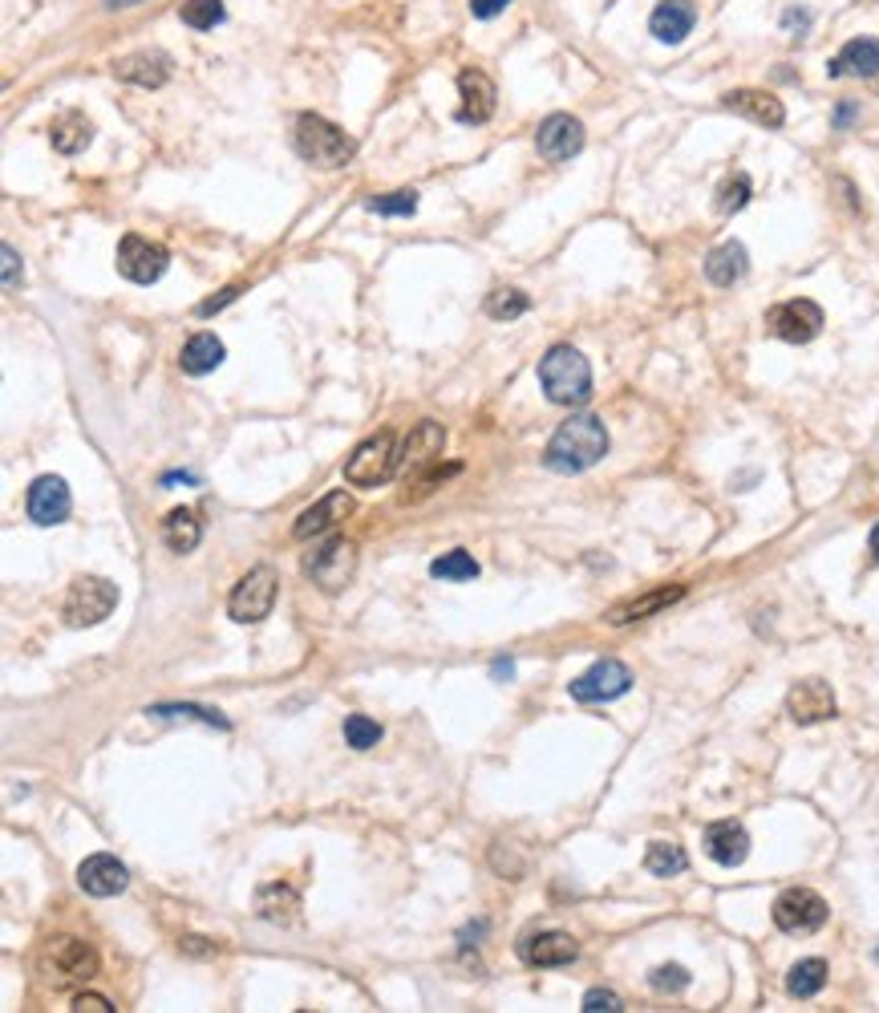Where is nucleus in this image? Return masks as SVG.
<instances>
[{
  "label": "nucleus",
  "instance_id": "nucleus-1",
  "mask_svg": "<svg viewBox=\"0 0 879 1013\" xmlns=\"http://www.w3.org/2000/svg\"><path fill=\"white\" fill-rule=\"evenodd\" d=\"M604 454H608V430H604V422H600L596 413H575V418H568L551 434L544 463L551 470H560V475H580V470L596 467Z\"/></svg>",
  "mask_w": 879,
  "mask_h": 1013
},
{
  "label": "nucleus",
  "instance_id": "nucleus-2",
  "mask_svg": "<svg viewBox=\"0 0 879 1013\" xmlns=\"http://www.w3.org/2000/svg\"><path fill=\"white\" fill-rule=\"evenodd\" d=\"M102 960H98V948L81 936H54L45 941V948L37 953V974L45 986L54 989H73L94 981Z\"/></svg>",
  "mask_w": 879,
  "mask_h": 1013
},
{
  "label": "nucleus",
  "instance_id": "nucleus-3",
  "mask_svg": "<svg viewBox=\"0 0 879 1013\" xmlns=\"http://www.w3.org/2000/svg\"><path fill=\"white\" fill-rule=\"evenodd\" d=\"M539 386L556 406H584L592 398V365L572 345L547 349L539 357Z\"/></svg>",
  "mask_w": 879,
  "mask_h": 1013
},
{
  "label": "nucleus",
  "instance_id": "nucleus-4",
  "mask_svg": "<svg viewBox=\"0 0 879 1013\" xmlns=\"http://www.w3.org/2000/svg\"><path fill=\"white\" fill-rule=\"evenodd\" d=\"M296 150H300V159L320 167V171H336L353 159L357 147L336 122L320 118V114H300L296 118Z\"/></svg>",
  "mask_w": 879,
  "mask_h": 1013
},
{
  "label": "nucleus",
  "instance_id": "nucleus-5",
  "mask_svg": "<svg viewBox=\"0 0 879 1013\" xmlns=\"http://www.w3.org/2000/svg\"><path fill=\"white\" fill-rule=\"evenodd\" d=\"M114 608H118V584H110L102 576H78L66 592L61 616H66L69 628H90L102 625Z\"/></svg>",
  "mask_w": 879,
  "mask_h": 1013
},
{
  "label": "nucleus",
  "instance_id": "nucleus-6",
  "mask_svg": "<svg viewBox=\"0 0 879 1013\" xmlns=\"http://www.w3.org/2000/svg\"><path fill=\"white\" fill-rule=\"evenodd\" d=\"M276 596H281V576L272 572L267 564H260V568H252L240 584L231 588V596H227V613H231L236 625H260V621L272 613Z\"/></svg>",
  "mask_w": 879,
  "mask_h": 1013
},
{
  "label": "nucleus",
  "instance_id": "nucleus-7",
  "mask_svg": "<svg viewBox=\"0 0 879 1013\" xmlns=\"http://www.w3.org/2000/svg\"><path fill=\"white\" fill-rule=\"evenodd\" d=\"M305 576L324 592H341V588L357 576V544L345 535H333L305 556Z\"/></svg>",
  "mask_w": 879,
  "mask_h": 1013
},
{
  "label": "nucleus",
  "instance_id": "nucleus-8",
  "mask_svg": "<svg viewBox=\"0 0 879 1013\" xmlns=\"http://www.w3.org/2000/svg\"><path fill=\"white\" fill-rule=\"evenodd\" d=\"M398 475V446H393V430H381L374 439H365L357 451L349 454L345 482L353 487H381L386 479Z\"/></svg>",
  "mask_w": 879,
  "mask_h": 1013
},
{
  "label": "nucleus",
  "instance_id": "nucleus-9",
  "mask_svg": "<svg viewBox=\"0 0 879 1013\" xmlns=\"http://www.w3.org/2000/svg\"><path fill=\"white\" fill-rule=\"evenodd\" d=\"M770 917L783 933H819L826 924V917H831V908H826L823 896L811 892V888H786V892L774 900Z\"/></svg>",
  "mask_w": 879,
  "mask_h": 1013
},
{
  "label": "nucleus",
  "instance_id": "nucleus-10",
  "mask_svg": "<svg viewBox=\"0 0 879 1013\" xmlns=\"http://www.w3.org/2000/svg\"><path fill=\"white\" fill-rule=\"evenodd\" d=\"M766 329L778 341L807 345V341H814V337L823 333V308L814 305V300H807V296H795V300H786V305L766 312Z\"/></svg>",
  "mask_w": 879,
  "mask_h": 1013
},
{
  "label": "nucleus",
  "instance_id": "nucleus-11",
  "mask_svg": "<svg viewBox=\"0 0 879 1013\" xmlns=\"http://www.w3.org/2000/svg\"><path fill=\"white\" fill-rule=\"evenodd\" d=\"M118 272L126 276L130 284H155L167 272V264H171V255H167V248L155 240H147V236H138V231H130V236H122L118 243Z\"/></svg>",
  "mask_w": 879,
  "mask_h": 1013
},
{
  "label": "nucleus",
  "instance_id": "nucleus-12",
  "mask_svg": "<svg viewBox=\"0 0 879 1013\" xmlns=\"http://www.w3.org/2000/svg\"><path fill=\"white\" fill-rule=\"evenodd\" d=\"M628 690H632V669L625 665V661H596V665L587 669V673H580V678L572 681V697L575 702H584V706H592V702H616V697H625Z\"/></svg>",
  "mask_w": 879,
  "mask_h": 1013
},
{
  "label": "nucleus",
  "instance_id": "nucleus-13",
  "mask_svg": "<svg viewBox=\"0 0 879 1013\" xmlns=\"http://www.w3.org/2000/svg\"><path fill=\"white\" fill-rule=\"evenodd\" d=\"M535 150L547 162H568L572 155H580L584 150V126H580V118H572V114L544 118L539 130H535Z\"/></svg>",
  "mask_w": 879,
  "mask_h": 1013
},
{
  "label": "nucleus",
  "instance_id": "nucleus-14",
  "mask_svg": "<svg viewBox=\"0 0 879 1013\" xmlns=\"http://www.w3.org/2000/svg\"><path fill=\"white\" fill-rule=\"evenodd\" d=\"M25 506H28V520L41 523V527H57V523H66L69 506H73L66 479H61V475H41V479H33Z\"/></svg>",
  "mask_w": 879,
  "mask_h": 1013
},
{
  "label": "nucleus",
  "instance_id": "nucleus-15",
  "mask_svg": "<svg viewBox=\"0 0 879 1013\" xmlns=\"http://www.w3.org/2000/svg\"><path fill=\"white\" fill-rule=\"evenodd\" d=\"M835 690L819 678L795 681L790 694H786V714L799 721V726H814V721L835 718Z\"/></svg>",
  "mask_w": 879,
  "mask_h": 1013
},
{
  "label": "nucleus",
  "instance_id": "nucleus-16",
  "mask_svg": "<svg viewBox=\"0 0 879 1013\" xmlns=\"http://www.w3.org/2000/svg\"><path fill=\"white\" fill-rule=\"evenodd\" d=\"M442 446H446V430H442L438 422H430V418L426 422H418L398 454V475H406V479H410V475H422L430 463H438L442 458Z\"/></svg>",
  "mask_w": 879,
  "mask_h": 1013
},
{
  "label": "nucleus",
  "instance_id": "nucleus-17",
  "mask_svg": "<svg viewBox=\"0 0 879 1013\" xmlns=\"http://www.w3.org/2000/svg\"><path fill=\"white\" fill-rule=\"evenodd\" d=\"M353 515V494L349 491H329L320 503H312L308 511H300V520L293 523L296 539H317V535H329L336 523Z\"/></svg>",
  "mask_w": 879,
  "mask_h": 1013
},
{
  "label": "nucleus",
  "instance_id": "nucleus-18",
  "mask_svg": "<svg viewBox=\"0 0 879 1013\" xmlns=\"http://www.w3.org/2000/svg\"><path fill=\"white\" fill-rule=\"evenodd\" d=\"M458 94H463V106H458V122L467 126H482L491 122L494 114V81L482 73V69H463L458 73Z\"/></svg>",
  "mask_w": 879,
  "mask_h": 1013
},
{
  "label": "nucleus",
  "instance_id": "nucleus-19",
  "mask_svg": "<svg viewBox=\"0 0 879 1013\" xmlns=\"http://www.w3.org/2000/svg\"><path fill=\"white\" fill-rule=\"evenodd\" d=\"M520 953L532 969H556V965H572L580 957V941L572 933H535L523 941Z\"/></svg>",
  "mask_w": 879,
  "mask_h": 1013
},
{
  "label": "nucleus",
  "instance_id": "nucleus-20",
  "mask_svg": "<svg viewBox=\"0 0 879 1013\" xmlns=\"http://www.w3.org/2000/svg\"><path fill=\"white\" fill-rule=\"evenodd\" d=\"M831 78H879V41L855 37L847 41L840 54L826 61Z\"/></svg>",
  "mask_w": 879,
  "mask_h": 1013
},
{
  "label": "nucleus",
  "instance_id": "nucleus-21",
  "mask_svg": "<svg viewBox=\"0 0 879 1013\" xmlns=\"http://www.w3.org/2000/svg\"><path fill=\"white\" fill-rule=\"evenodd\" d=\"M721 106L750 122H758L766 130H778L786 122V106L774 94H766V90H730V94L721 98Z\"/></svg>",
  "mask_w": 879,
  "mask_h": 1013
},
{
  "label": "nucleus",
  "instance_id": "nucleus-22",
  "mask_svg": "<svg viewBox=\"0 0 879 1013\" xmlns=\"http://www.w3.org/2000/svg\"><path fill=\"white\" fill-rule=\"evenodd\" d=\"M78 884H81V892H90V896H118L122 888L130 884V872H126V864L114 860V855H90V860L78 867Z\"/></svg>",
  "mask_w": 879,
  "mask_h": 1013
},
{
  "label": "nucleus",
  "instance_id": "nucleus-23",
  "mask_svg": "<svg viewBox=\"0 0 879 1013\" xmlns=\"http://www.w3.org/2000/svg\"><path fill=\"white\" fill-rule=\"evenodd\" d=\"M693 25H697L693 0H661L653 16H649V33L657 41H665V45H681L693 33Z\"/></svg>",
  "mask_w": 879,
  "mask_h": 1013
},
{
  "label": "nucleus",
  "instance_id": "nucleus-24",
  "mask_svg": "<svg viewBox=\"0 0 879 1013\" xmlns=\"http://www.w3.org/2000/svg\"><path fill=\"white\" fill-rule=\"evenodd\" d=\"M706 852L714 864L721 867H738L742 860L750 855V835L742 823H733V819H721V823L706 827Z\"/></svg>",
  "mask_w": 879,
  "mask_h": 1013
},
{
  "label": "nucleus",
  "instance_id": "nucleus-25",
  "mask_svg": "<svg viewBox=\"0 0 879 1013\" xmlns=\"http://www.w3.org/2000/svg\"><path fill=\"white\" fill-rule=\"evenodd\" d=\"M114 73H118L122 81L142 86V90H159L162 81L171 78V57L159 54V49H142V54L122 57L118 66H114Z\"/></svg>",
  "mask_w": 879,
  "mask_h": 1013
},
{
  "label": "nucleus",
  "instance_id": "nucleus-26",
  "mask_svg": "<svg viewBox=\"0 0 879 1013\" xmlns=\"http://www.w3.org/2000/svg\"><path fill=\"white\" fill-rule=\"evenodd\" d=\"M681 596H685V584L653 588V592H644V596H632V601L608 608V625H632V621H644V616H653V613H661V608H669V604H677Z\"/></svg>",
  "mask_w": 879,
  "mask_h": 1013
},
{
  "label": "nucleus",
  "instance_id": "nucleus-27",
  "mask_svg": "<svg viewBox=\"0 0 879 1013\" xmlns=\"http://www.w3.org/2000/svg\"><path fill=\"white\" fill-rule=\"evenodd\" d=\"M746 268H750L746 248H742L738 240H726V243H718V248L709 252L706 276H709V284H718V288H730V284H738L742 276H746Z\"/></svg>",
  "mask_w": 879,
  "mask_h": 1013
},
{
  "label": "nucleus",
  "instance_id": "nucleus-28",
  "mask_svg": "<svg viewBox=\"0 0 879 1013\" xmlns=\"http://www.w3.org/2000/svg\"><path fill=\"white\" fill-rule=\"evenodd\" d=\"M179 365H183V374H191V377L212 374V369L224 365V341L215 333H195L187 345H183V353H179Z\"/></svg>",
  "mask_w": 879,
  "mask_h": 1013
},
{
  "label": "nucleus",
  "instance_id": "nucleus-29",
  "mask_svg": "<svg viewBox=\"0 0 879 1013\" xmlns=\"http://www.w3.org/2000/svg\"><path fill=\"white\" fill-rule=\"evenodd\" d=\"M49 143L61 155H81V150L94 143V122L85 118V114H78V110H69V114H61L49 126Z\"/></svg>",
  "mask_w": 879,
  "mask_h": 1013
},
{
  "label": "nucleus",
  "instance_id": "nucleus-30",
  "mask_svg": "<svg viewBox=\"0 0 879 1013\" xmlns=\"http://www.w3.org/2000/svg\"><path fill=\"white\" fill-rule=\"evenodd\" d=\"M203 539V520L191 511V506H174L171 515L162 520V544L171 547V551H195Z\"/></svg>",
  "mask_w": 879,
  "mask_h": 1013
},
{
  "label": "nucleus",
  "instance_id": "nucleus-31",
  "mask_svg": "<svg viewBox=\"0 0 879 1013\" xmlns=\"http://www.w3.org/2000/svg\"><path fill=\"white\" fill-rule=\"evenodd\" d=\"M255 912L272 924H293L300 917V896L288 888V884H264L255 892Z\"/></svg>",
  "mask_w": 879,
  "mask_h": 1013
},
{
  "label": "nucleus",
  "instance_id": "nucleus-32",
  "mask_svg": "<svg viewBox=\"0 0 879 1013\" xmlns=\"http://www.w3.org/2000/svg\"><path fill=\"white\" fill-rule=\"evenodd\" d=\"M823 986H826V960L823 957L799 960V965L786 974V993H790V998H799V1001L814 998Z\"/></svg>",
  "mask_w": 879,
  "mask_h": 1013
},
{
  "label": "nucleus",
  "instance_id": "nucleus-33",
  "mask_svg": "<svg viewBox=\"0 0 879 1013\" xmlns=\"http://www.w3.org/2000/svg\"><path fill=\"white\" fill-rule=\"evenodd\" d=\"M644 867L653 872V876H681L685 867H689V855H685V847L681 843H665V840H657V843H649V852H644Z\"/></svg>",
  "mask_w": 879,
  "mask_h": 1013
},
{
  "label": "nucleus",
  "instance_id": "nucleus-34",
  "mask_svg": "<svg viewBox=\"0 0 879 1013\" xmlns=\"http://www.w3.org/2000/svg\"><path fill=\"white\" fill-rule=\"evenodd\" d=\"M532 308V296L520 293V288H494L491 296H487V317L494 320H515L523 317Z\"/></svg>",
  "mask_w": 879,
  "mask_h": 1013
},
{
  "label": "nucleus",
  "instance_id": "nucleus-35",
  "mask_svg": "<svg viewBox=\"0 0 879 1013\" xmlns=\"http://www.w3.org/2000/svg\"><path fill=\"white\" fill-rule=\"evenodd\" d=\"M430 576H438V580H475L479 576V560L470 551H446V556H438V560L430 564Z\"/></svg>",
  "mask_w": 879,
  "mask_h": 1013
},
{
  "label": "nucleus",
  "instance_id": "nucleus-36",
  "mask_svg": "<svg viewBox=\"0 0 879 1013\" xmlns=\"http://www.w3.org/2000/svg\"><path fill=\"white\" fill-rule=\"evenodd\" d=\"M179 16H183V25L187 29L207 33V29H215L224 21V0H183Z\"/></svg>",
  "mask_w": 879,
  "mask_h": 1013
},
{
  "label": "nucleus",
  "instance_id": "nucleus-37",
  "mask_svg": "<svg viewBox=\"0 0 879 1013\" xmlns=\"http://www.w3.org/2000/svg\"><path fill=\"white\" fill-rule=\"evenodd\" d=\"M750 191H754V183H750V174H730L726 183H721V191H718V212L721 215H733V212H742L750 203Z\"/></svg>",
  "mask_w": 879,
  "mask_h": 1013
},
{
  "label": "nucleus",
  "instance_id": "nucleus-38",
  "mask_svg": "<svg viewBox=\"0 0 879 1013\" xmlns=\"http://www.w3.org/2000/svg\"><path fill=\"white\" fill-rule=\"evenodd\" d=\"M341 730H345V742L353 750H374L381 742V726L374 718H365V714H349Z\"/></svg>",
  "mask_w": 879,
  "mask_h": 1013
},
{
  "label": "nucleus",
  "instance_id": "nucleus-39",
  "mask_svg": "<svg viewBox=\"0 0 879 1013\" xmlns=\"http://www.w3.org/2000/svg\"><path fill=\"white\" fill-rule=\"evenodd\" d=\"M369 212L377 215H413L418 212V191H389V195H374Z\"/></svg>",
  "mask_w": 879,
  "mask_h": 1013
},
{
  "label": "nucleus",
  "instance_id": "nucleus-40",
  "mask_svg": "<svg viewBox=\"0 0 879 1013\" xmlns=\"http://www.w3.org/2000/svg\"><path fill=\"white\" fill-rule=\"evenodd\" d=\"M649 986H653L657 993H681V989L689 986V969H681V965H661V969H653Z\"/></svg>",
  "mask_w": 879,
  "mask_h": 1013
},
{
  "label": "nucleus",
  "instance_id": "nucleus-41",
  "mask_svg": "<svg viewBox=\"0 0 879 1013\" xmlns=\"http://www.w3.org/2000/svg\"><path fill=\"white\" fill-rule=\"evenodd\" d=\"M147 714H155V718H171V714H187V718L212 721V726H224V730H227V718H219L215 709H199V706H155V709H147Z\"/></svg>",
  "mask_w": 879,
  "mask_h": 1013
},
{
  "label": "nucleus",
  "instance_id": "nucleus-42",
  "mask_svg": "<svg viewBox=\"0 0 879 1013\" xmlns=\"http://www.w3.org/2000/svg\"><path fill=\"white\" fill-rule=\"evenodd\" d=\"M584 1013H600V1010H608V1013H616V1010H625V1001L616 998L613 989H587L584 993V1005H580Z\"/></svg>",
  "mask_w": 879,
  "mask_h": 1013
},
{
  "label": "nucleus",
  "instance_id": "nucleus-43",
  "mask_svg": "<svg viewBox=\"0 0 879 1013\" xmlns=\"http://www.w3.org/2000/svg\"><path fill=\"white\" fill-rule=\"evenodd\" d=\"M4 293H16L21 288V281H25V272H21V260H16V252L4 243Z\"/></svg>",
  "mask_w": 879,
  "mask_h": 1013
},
{
  "label": "nucleus",
  "instance_id": "nucleus-44",
  "mask_svg": "<svg viewBox=\"0 0 879 1013\" xmlns=\"http://www.w3.org/2000/svg\"><path fill=\"white\" fill-rule=\"evenodd\" d=\"M240 293H243V284H231V288H224L219 296H212V300H203V305H199V317H212V312H219V308L231 305V300H236Z\"/></svg>",
  "mask_w": 879,
  "mask_h": 1013
},
{
  "label": "nucleus",
  "instance_id": "nucleus-45",
  "mask_svg": "<svg viewBox=\"0 0 879 1013\" xmlns=\"http://www.w3.org/2000/svg\"><path fill=\"white\" fill-rule=\"evenodd\" d=\"M73 1010L78 1013H85V1010L90 1013H114V1005H110L106 998H98V993H78V998H73Z\"/></svg>",
  "mask_w": 879,
  "mask_h": 1013
},
{
  "label": "nucleus",
  "instance_id": "nucleus-46",
  "mask_svg": "<svg viewBox=\"0 0 879 1013\" xmlns=\"http://www.w3.org/2000/svg\"><path fill=\"white\" fill-rule=\"evenodd\" d=\"M511 4V0H470V13L479 16V21H491V16H499Z\"/></svg>",
  "mask_w": 879,
  "mask_h": 1013
},
{
  "label": "nucleus",
  "instance_id": "nucleus-47",
  "mask_svg": "<svg viewBox=\"0 0 879 1013\" xmlns=\"http://www.w3.org/2000/svg\"><path fill=\"white\" fill-rule=\"evenodd\" d=\"M783 25L790 29V33H802V29L811 25V13H807V9H786V13H783Z\"/></svg>",
  "mask_w": 879,
  "mask_h": 1013
},
{
  "label": "nucleus",
  "instance_id": "nucleus-48",
  "mask_svg": "<svg viewBox=\"0 0 879 1013\" xmlns=\"http://www.w3.org/2000/svg\"><path fill=\"white\" fill-rule=\"evenodd\" d=\"M852 118H855V102H843V106L835 110V126L843 130V126H852Z\"/></svg>",
  "mask_w": 879,
  "mask_h": 1013
},
{
  "label": "nucleus",
  "instance_id": "nucleus-49",
  "mask_svg": "<svg viewBox=\"0 0 879 1013\" xmlns=\"http://www.w3.org/2000/svg\"><path fill=\"white\" fill-rule=\"evenodd\" d=\"M134 4H142V0H102V9H110V13L114 9H134Z\"/></svg>",
  "mask_w": 879,
  "mask_h": 1013
},
{
  "label": "nucleus",
  "instance_id": "nucleus-50",
  "mask_svg": "<svg viewBox=\"0 0 879 1013\" xmlns=\"http://www.w3.org/2000/svg\"><path fill=\"white\" fill-rule=\"evenodd\" d=\"M871 556H876V560H879V523H876V527H871Z\"/></svg>",
  "mask_w": 879,
  "mask_h": 1013
}]
</instances>
